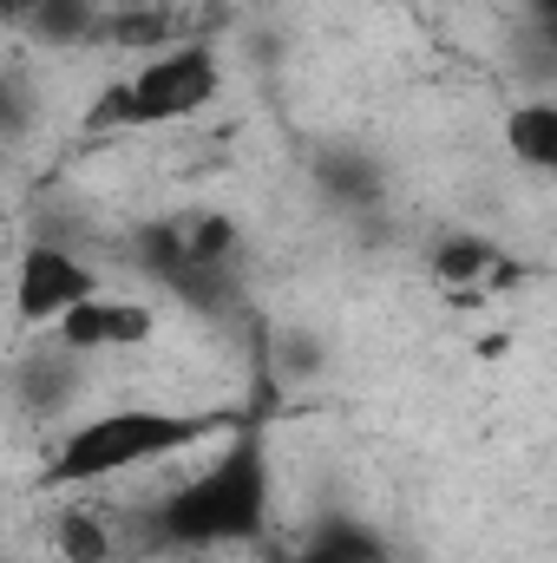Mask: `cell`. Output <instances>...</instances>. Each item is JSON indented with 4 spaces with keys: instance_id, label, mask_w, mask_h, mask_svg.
<instances>
[{
    "instance_id": "obj_1",
    "label": "cell",
    "mask_w": 557,
    "mask_h": 563,
    "mask_svg": "<svg viewBox=\"0 0 557 563\" xmlns=\"http://www.w3.org/2000/svg\"><path fill=\"white\" fill-rule=\"evenodd\" d=\"M270 505H276L270 426H263V413H243L223 432L217 459H204L190 478H177L171 492H157L144 505L139 531L151 551H171V558L237 551V544H256L270 531Z\"/></svg>"
},
{
    "instance_id": "obj_2",
    "label": "cell",
    "mask_w": 557,
    "mask_h": 563,
    "mask_svg": "<svg viewBox=\"0 0 557 563\" xmlns=\"http://www.w3.org/2000/svg\"><path fill=\"white\" fill-rule=\"evenodd\" d=\"M237 420H243V407H106V413L73 420L53 439L40 485L46 492H92L106 478L197 452L204 439H223Z\"/></svg>"
},
{
    "instance_id": "obj_6",
    "label": "cell",
    "mask_w": 557,
    "mask_h": 563,
    "mask_svg": "<svg viewBox=\"0 0 557 563\" xmlns=\"http://www.w3.org/2000/svg\"><path fill=\"white\" fill-rule=\"evenodd\" d=\"M288 563H387V544L361 518H321L315 531H302Z\"/></svg>"
},
{
    "instance_id": "obj_10",
    "label": "cell",
    "mask_w": 557,
    "mask_h": 563,
    "mask_svg": "<svg viewBox=\"0 0 557 563\" xmlns=\"http://www.w3.org/2000/svg\"><path fill=\"white\" fill-rule=\"evenodd\" d=\"M40 13V0H0V20H33Z\"/></svg>"
},
{
    "instance_id": "obj_4",
    "label": "cell",
    "mask_w": 557,
    "mask_h": 563,
    "mask_svg": "<svg viewBox=\"0 0 557 563\" xmlns=\"http://www.w3.org/2000/svg\"><path fill=\"white\" fill-rule=\"evenodd\" d=\"M106 282L92 276L86 256H73L53 236H33L13 263V321L20 328H53L66 308H79L86 295H99Z\"/></svg>"
},
{
    "instance_id": "obj_7",
    "label": "cell",
    "mask_w": 557,
    "mask_h": 563,
    "mask_svg": "<svg viewBox=\"0 0 557 563\" xmlns=\"http://www.w3.org/2000/svg\"><path fill=\"white\" fill-rule=\"evenodd\" d=\"M505 151L518 170H557V106L551 99H525L505 112Z\"/></svg>"
},
{
    "instance_id": "obj_8",
    "label": "cell",
    "mask_w": 557,
    "mask_h": 563,
    "mask_svg": "<svg viewBox=\"0 0 557 563\" xmlns=\"http://www.w3.org/2000/svg\"><path fill=\"white\" fill-rule=\"evenodd\" d=\"M59 558L66 563H112L119 544H112V531H106L99 511H66L59 518Z\"/></svg>"
},
{
    "instance_id": "obj_3",
    "label": "cell",
    "mask_w": 557,
    "mask_h": 563,
    "mask_svg": "<svg viewBox=\"0 0 557 563\" xmlns=\"http://www.w3.org/2000/svg\"><path fill=\"white\" fill-rule=\"evenodd\" d=\"M223 99V59L210 40H171L157 53L132 59L99 86V99L79 112L86 132H157V125H190Z\"/></svg>"
},
{
    "instance_id": "obj_9",
    "label": "cell",
    "mask_w": 557,
    "mask_h": 563,
    "mask_svg": "<svg viewBox=\"0 0 557 563\" xmlns=\"http://www.w3.org/2000/svg\"><path fill=\"white\" fill-rule=\"evenodd\" d=\"M26 119V92L13 86V73H0V132H20Z\"/></svg>"
},
{
    "instance_id": "obj_5",
    "label": "cell",
    "mask_w": 557,
    "mask_h": 563,
    "mask_svg": "<svg viewBox=\"0 0 557 563\" xmlns=\"http://www.w3.org/2000/svg\"><path fill=\"white\" fill-rule=\"evenodd\" d=\"M157 334V308L139 301V295H112V288H99V295H86L79 308H66L59 321H53V347L59 354H119V347H144Z\"/></svg>"
}]
</instances>
